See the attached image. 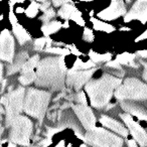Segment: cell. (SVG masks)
I'll use <instances>...</instances> for the list:
<instances>
[{"instance_id": "obj_40", "label": "cell", "mask_w": 147, "mask_h": 147, "mask_svg": "<svg viewBox=\"0 0 147 147\" xmlns=\"http://www.w3.org/2000/svg\"><path fill=\"white\" fill-rule=\"evenodd\" d=\"M138 55H140L141 57H147V51H138Z\"/></svg>"}, {"instance_id": "obj_3", "label": "cell", "mask_w": 147, "mask_h": 147, "mask_svg": "<svg viewBox=\"0 0 147 147\" xmlns=\"http://www.w3.org/2000/svg\"><path fill=\"white\" fill-rule=\"evenodd\" d=\"M51 100V93L43 90L30 88L24 97L23 110L27 115L42 120Z\"/></svg>"}, {"instance_id": "obj_35", "label": "cell", "mask_w": 147, "mask_h": 147, "mask_svg": "<svg viewBox=\"0 0 147 147\" xmlns=\"http://www.w3.org/2000/svg\"><path fill=\"white\" fill-rule=\"evenodd\" d=\"M49 5H51V2H43L42 4H40V7H39V8H40L41 10L45 11L49 8Z\"/></svg>"}, {"instance_id": "obj_27", "label": "cell", "mask_w": 147, "mask_h": 147, "mask_svg": "<svg viewBox=\"0 0 147 147\" xmlns=\"http://www.w3.org/2000/svg\"><path fill=\"white\" fill-rule=\"evenodd\" d=\"M45 51L51 53H55V55H65L69 53V49H61V47H47V49H45Z\"/></svg>"}, {"instance_id": "obj_25", "label": "cell", "mask_w": 147, "mask_h": 147, "mask_svg": "<svg viewBox=\"0 0 147 147\" xmlns=\"http://www.w3.org/2000/svg\"><path fill=\"white\" fill-rule=\"evenodd\" d=\"M51 40L49 38V37H43V38H38L34 41V49L36 51H41L45 47H51Z\"/></svg>"}, {"instance_id": "obj_6", "label": "cell", "mask_w": 147, "mask_h": 147, "mask_svg": "<svg viewBox=\"0 0 147 147\" xmlns=\"http://www.w3.org/2000/svg\"><path fill=\"white\" fill-rule=\"evenodd\" d=\"M24 88L18 87L13 91H10L8 94L4 95L1 98L0 104L5 106V112H6V124L9 127L10 123L15 117L19 116L21 111L23 110V103H24Z\"/></svg>"}, {"instance_id": "obj_38", "label": "cell", "mask_w": 147, "mask_h": 147, "mask_svg": "<svg viewBox=\"0 0 147 147\" xmlns=\"http://www.w3.org/2000/svg\"><path fill=\"white\" fill-rule=\"evenodd\" d=\"M144 38H147V30H145V32H144V33H142V34H141L140 36L137 37L136 40H137V41H139V40H141V39H144Z\"/></svg>"}, {"instance_id": "obj_32", "label": "cell", "mask_w": 147, "mask_h": 147, "mask_svg": "<svg viewBox=\"0 0 147 147\" xmlns=\"http://www.w3.org/2000/svg\"><path fill=\"white\" fill-rule=\"evenodd\" d=\"M106 65H107L108 67H113V69H118V71H122V69H121V65H119V63H117L116 61H108V63H106Z\"/></svg>"}, {"instance_id": "obj_46", "label": "cell", "mask_w": 147, "mask_h": 147, "mask_svg": "<svg viewBox=\"0 0 147 147\" xmlns=\"http://www.w3.org/2000/svg\"><path fill=\"white\" fill-rule=\"evenodd\" d=\"M121 30H129V28H127V27H122Z\"/></svg>"}, {"instance_id": "obj_41", "label": "cell", "mask_w": 147, "mask_h": 147, "mask_svg": "<svg viewBox=\"0 0 147 147\" xmlns=\"http://www.w3.org/2000/svg\"><path fill=\"white\" fill-rule=\"evenodd\" d=\"M67 2V1H53V5H55V6H61V5H63L65 3Z\"/></svg>"}, {"instance_id": "obj_18", "label": "cell", "mask_w": 147, "mask_h": 147, "mask_svg": "<svg viewBox=\"0 0 147 147\" xmlns=\"http://www.w3.org/2000/svg\"><path fill=\"white\" fill-rule=\"evenodd\" d=\"M12 28H13V33H14V35L16 36L17 40H18L20 45H23L25 42L30 40V35L28 34V32H27L20 24H18L17 22L13 23Z\"/></svg>"}, {"instance_id": "obj_23", "label": "cell", "mask_w": 147, "mask_h": 147, "mask_svg": "<svg viewBox=\"0 0 147 147\" xmlns=\"http://www.w3.org/2000/svg\"><path fill=\"white\" fill-rule=\"evenodd\" d=\"M89 55H90L91 59H92V61L94 63H102V61H110L111 59H112V55H110V53H105V55H99V53H95V51H91L90 53H89Z\"/></svg>"}, {"instance_id": "obj_21", "label": "cell", "mask_w": 147, "mask_h": 147, "mask_svg": "<svg viewBox=\"0 0 147 147\" xmlns=\"http://www.w3.org/2000/svg\"><path fill=\"white\" fill-rule=\"evenodd\" d=\"M61 26H63V24H61L59 21H53V22H49L43 25V26L41 27V30H42L43 34L47 37L49 34H51V33L57 32Z\"/></svg>"}, {"instance_id": "obj_15", "label": "cell", "mask_w": 147, "mask_h": 147, "mask_svg": "<svg viewBox=\"0 0 147 147\" xmlns=\"http://www.w3.org/2000/svg\"><path fill=\"white\" fill-rule=\"evenodd\" d=\"M100 122L102 125H104L105 127L111 129L112 131L116 132L117 134L121 135L123 137H127L128 136V130L124 127V125L121 124L120 122L116 121L115 119L111 118L109 116H106V115H102L100 118Z\"/></svg>"}, {"instance_id": "obj_17", "label": "cell", "mask_w": 147, "mask_h": 147, "mask_svg": "<svg viewBox=\"0 0 147 147\" xmlns=\"http://www.w3.org/2000/svg\"><path fill=\"white\" fill-rule=\"evenodd\" d=\"M27 59H28V53H27V51H20L15 57V59H13L12 63H10V65L7 67V75H13V74L21 71V69L23 67L24 63L27 61Z\"/></svg>"}, {"instance_id": "obj_20", "label": "cell", "mask_w": 147, "mask_h": 147, "mask_svg": "<svg viewBox=\"0 0 147 147\" xmlns=\"http://www.w3.org/2000/svg\"><path fill=\"white\" fill-rule=\"evenodd\" d=\"M91 21L93 22V25H94V28L96 30H101V31H105V32L111 33L115 30V27L112 26L111 24H108V23L104 22V21H100L96 18H91Z\"/></svg>"}, {"instance_id": "obj_4", "label": "cell", "mask_w": 147, "mask_h": 147, "mask_svg": "<svg viewBox=\"0 0 147 147\" xmlns=\"http://www.w3.org/2000/svg\"><path fill=\"white\" fill-rule=\"evenodd\" d=\"M115 97L118 100H147V85L135 78H128L117 88Z\"/></svg>"}, {"instance_id": "obj_24", "label": "cell", "mask_w": 147, "mask_h": 147, "mask_svg": "<svg viewBox=\"0 0 147 147\" xmlns=\"http://www.w3.org/2000/svg\"><path fill=\"white\" fill-rule=\"evenodd\" d=\"M96 67L94 63L92 61H88V63H83L81 59H77L75 65H74L73 69L71 71H86V69H94Z\"/></svg>"}, {"instance_id": "obj_45", "label": "cell", "mask_w": 147, "mask_h": 147, "mask_svg": "<svg viewBox=\"0 0 147 147\" xmlns=\"http://www.w3.org/2000/svg\"><path fill=\"white\" fill-rule=\"evenodd\" d=\"M7 147H16V145L13 144V143H9V144L7 145Z\"/></svg>"}, {"instance_id": "obj_22", "label": "cell", "mask_w": 147, "mask_h": 147, "mask_svg": "<svg viewBox=\"0 0 147 147\" xmlns=\"http://www.w3.org/2000/svg\"><path fill=\"white\" fill-rule=\"evenodd\" d=\"M134 59H135L134 55L124 53H122V55H119L115 61H116L119 65H130V67H136L135 63H133Z\"/></svg>"}, {"instance_id": "obj_10", "label": "cell", "mask_w": 147, "mask_h": 147, "mask_svg": "<svg viewBox=\"0 0 147 147\" xmlns=\"http://www.w3.org/2000/svg\"><path fill=\"white\" fill-rule=\"evenodd\" d=\"M121 119L124 121V123L127 125L129 131L134 137L135 141L138 144H140L141 147H146L147 146V133L140 125L137 122H135L132 119V117L129 114H121Z\"/></svg>"}, {"instance_id": "obj_36", "label": "cell", "mask_w": 147, "mask_h": 147, "mask_svg": "<svg viewBox=\"0 0 147 147\" xmlns=\"http://www.w3.org/2000/svg\"><path fill=\"white\" fill-rule=\"evenodd\" d=\"M128 147H138L137 146V143L135 140H132V139H130V140H128Z\"/></svg>"}, {"instance_id": "obj_43", "label": "cell", "mask_w": 147, "mask_h": 147, "mask_svg": "<svg viewBox=\"0 0 147 147\" xmlns=\"http://www.w3.org/2000/svg\"><path fill=\"white\" fill-rule=\"evenodd\" d=\"M65 140H61V141H59V143H57V145H55V147H65Z\"/></svg>"}, {"instance_id": "obj_8", "label": "cell", "mask_w": 147, "mask_h": 147, "mask_svg": "<svg viewBox=\"0 0 147 147\" xmlns=\"http://www.w3.org/2000/svg\"><path fill=\"white\" fill-rule=\"evenodd\" d=\"M96 71V67L86 71H69L65 78V84L69 89L79 91L93 76Z\"/></svg>"}, {"instance_id": "obj_39", "label": "cell", "mask_w": 147, "mask_h": 147, "mask_svg": "<svg viewBox=\"0 0 147 147\" xmlns=\"http://www.w3.org/2000/svg\"><path fill=\"white\" fill-rule=\"evenodd\" d=\"M143 79L146 81L147 83V63L144 65V71H143Z\"/></svg>"}, {"instance_id": "obj_13", "label": "cell", "mask_w": 147, "mask_h": 147, "mask_svg": "<svg viewBox=\"0 0 147 147\" xmlns=\"http://www.w3.org/2000/svg\"><path fill=\"white\" fill-rule=\"evenodd\" d=\"M131 20H140L144 24L147 21V0H140L132 5L130 10L125 14L124 21L129 22Z\"/></svg>"}, {"instance_id": "obj_11", "label": "cell", "mask_w": 147, "mask_h": 147, "mask_svg": "<svg viewBox=\"0 0 147 147\" xmlns=\"http://www.w3.org/2000/svg\"><path fill=\"white\" fill-rule=\"evenodd\" d=\"M73 109L75 114L81 121L82 125L84 126L85 129L87 130H92L95 128V124H96V118L93 113L92 109L87 105H73Z\"/></svg>"}, {"instance_id": "obj_49", "label": "cell", "mask_w": 147, "mask_h": 147, "mask_svg": "<svg viewBox=\"0 0 147 147\" xmlns=\"http://www.w3.org/2000/svg\"><path fill=\"white\" fill-rule=\"evenodd\" d=\"M35 147H38V146H35Z\"/></svg>"}, {"instance_id": "obj_28", "label": "cell", "mask_w": 147, "mask_h": 147, "mask_svg": "<svg viewBox=\"0 0 147 147\" xmlns=\"http://www.w3.org/2000/svg\"><path fill=\"white\" fill-rule=\"evenodd\" d=\"M55 10H53V8H49L47 10L45 11V13H43V15L40 17V19L43 21V22H49V20H51V18H53V16H55Z\"/></svg>"}, {"instance_id": "obj_14", "label": "cell", "mask_w": 147, "mask_h": 147, "mask_svg": "<svg viewBox=\"0 0 147 147\" xmlns=\"http://www.w3.org/2000/svg\"><path fill=\"white\" fill-rule=\"evenodd\" d=\"M125 12H126V5L124 1L118 0V1H112L110 6L98 13V16L103 20L110 21L118 18L121 15H124Z\"/></svg>"}, {"instance_id": "obj_50", "label": "cell", "mask_w": 147, "mask_h": 147, "mask_svg": "<svg viewBox=\"0 0 147 147\" xmlns=\"http://www.w3.org/2000/svg\"><path fill=\"white\" fill-rule=\"evenodd\" d=\"M0 147H1V145H0Z\"/></svg>"}, {"instance_id": "obj_2", "label": "cell", "mask_w": 147, "mask_h": 147, "mask_svg": "<svg viewBox=\"0 0 147 147\" xmlns=\"http://www.w3.org/2000/svg\"><path fill=\"white\" fill-rule=\"evenodd\" d=\"M122 81L114 76L104 74L98 80L87 83L86 92L90 97L91 104L95 108H103L110 102L114 90H116Z\"/></svg>"}, {"instance_id": "obj_33", "label": "cell", "mask_w": 147, "mask_h": 147, "mask_svg": "<svg viewBox=\"0 0 147 147\" xmlns=\"http://www.w3.org/2000/svg\"><path fill=\"white\" fill-rule=\"evenodd\" d=\"M51 139H47V138H45V139H43L42 141H40L39 142V146H41V147H47L49 145H51ZM38 146V147H39Z\"/></svg>"}, {"instance_id": "obj_31", "label": "cell", "mask_w": 147, "mask_h": 147, "mask_svg": "<svg viewBox=\"0 0 147 147\" xmlns=\"http://www.w3.org/2000/svg\"><path fill=\"white\" fill-rule=\"evenodd\" d=\"M84 39L86 41H89V42L93 41V39H94V35H93V32H92V30H91V29L85 28V30H84Z\"/></svg>"}, {"instance_id": "obj_12", "label": "cell", "mask_w": 147, "mask_h": 147, "mask_svg": "<svg viewBox=\"0 0 147 147\" xmlns=\"http://www.w3.org/2000/svg\"><path fill=\"white\" fill-rule=\"evenodd\" d=\"M39 63V55H35L32 57L27 59V61L24 63L23 67L21 69V75L19 77V82L23 86L31 84L35 81V71L34 69H36L37 63Z\"/></svg>"}, {"instance_id": "obj_29", "label": "cell", "mask_w": 147, "mask_h": 147, "mask_svg": "<svg viewBox=\"0 0 147 147\" xmlns=\"http://www.w3.org/2000/svg\"><path fill=\"white\" fill-rule=\"evenodd\" d=\"M71 19H73L74 21H76L78 24H80V25H84L85 24V21L83 20V17H82V14H81V12L79 10H76L75 12L71 14Z\"/></svg>"}, {"instance_id": "obj_26", "label": "cell", "mask_w": 147, "mask_h": 147, "mask_svg": "<svg viewBox=\"0 0 147 147\" xmlns=\"http://www.w3.org/2000/svg\"><path fill=\"white\" fill-rule=\"evenodd\" d=\"M40 7V4H38V3L36 2H31L30 6L28 7V8L26 9V15L28 17H34L35 15H36L37 11H38V8Z\"/></svg>"}, {"instance_id": "obj_47", "label": "cell", "mask_w": 147, "mask_h": 147, "mask_svg": "<svg viewBox=\"0 0 147 147\" xmlns=\"http://www.w3.org/2000/svg\"><path fill=\"white\" fill-rule=\"evenodd\" d=\"M80 147H87V145H85V144H83V145H81Z\"/></svg>"}, {"instance_id": "obj_19", "label": "cell", "mask_w": 147, "mask_h": 147, "mask_svg": "<svg viewBox=\"0 0 147 147\" xmlns=\"http://www.w3.org/2000/svg\"><path fill=\"white\" fill-rule=\"evenodd\" d=\"M76 7L74 6L73 3L69 2V1H67L63 5H61V8L59 10V15L63 19H69L75 11H76Z\"/></svg>"}, {"instance_id": "obj_16", "label": "cell", "mask_w": 147, "mask_h": 147, "mask_svg": "<svg viewBox=\"0 0 147 147\" xmlns=\"http://www.w3.org/2000/svg\"><path fill=\"white\" fill-rule=\"evenodd\" d=\"M121 108L127 113H130V114L136 116L138 119L141 120L147 121V111L145 108H143L142 106L136 104V103L133 102H124L121 103Z\"/></svg>"}, {"instance_id": "obj_42", "label": "cell", "mask_w": 147, "mask_h": 147, "mask_svg": "<svg viewBox=\"0 0 147 147\" xmlns=\"http://www.w3.org/2000/svg\"><path fill=\"white\" fill-rule=\"evenodd\" d=\"M2 77H3V65L2 63H0V82L2 81Z\"/></svg>"}, {"instance_id": "obj_34", "label": "cell", "mask_w": 147, "mask_h": 147, "mask_svg": "<svg viewBox=\"0 0 147 147\" xmlns=\"http://www.w3.org/2000/svg\"><path fill=\"white\" fill-rule=\"evenodd\" d=\"M67 49H71V53H74V55H76L77 57H79V55H81V53L80 51H78V49H77L76 47H74V45H69V47H67Z\"/></svg>"}, {"instance_id": "obj_30", "label": "cell", "mask_w": 147, "mask_h": 147, "mask_svg": "<svg viewBox=\"0 0 147 147\" xmlns=\"http://www.w3.org/2000/svg\"><path fill=\"white\" fill-rule=\"evenodd\" d=\"M75 100L80 105H87V99H86V96H85L84 92H80L78 95H76Z\"/></svg>"}, {"instance_id": "obj_9", "label": "cell", "mask_w": 147, "mask_h": 147, "mask_svg": "<svg viewBox=\"0 0 147 147\" xmlns=\"http://www.w3.org/2000/svg\"><path fill=\"white\" fill-rule=\"evenodd\" d=\"M14 39L8 30H3L0 34V59L12 63L14 59Z\"/></svg>"}, {"instance_id": "obj_1", "label": "cell", "mask_w": 147, "mask_h": 147, "mask_svg": "<svg viewBox=\"0 0 147 147\" xmlns=\"http://www.w3.org/2000/svg\"><path fill=\"white\" fill-rule=\"evenodd\" d=\"M65 65L63 57H49L41 59L35 69V85L51 91L65 89Z\"/></svg>"}, {"instance_id": "obj_44", "label": "cell", "mask_w": 147, "mask_h": 147, "mask_svg": "<svg viewBox=\"0 0 147 147\" xmlns=\"http://www.w3.org/2000/svg\"><path fill=\"white\" fill-rule=\"evenodd\" d=\"M3 130H4V129H3L2 127H0V139H1V137H2V134H3Z\"/></svg>"}, {"instance_id": "obj_48", "label": "cell", "mask_w": 147, "mask_h": 147, "mask_svg": "<svg viewBox=\"0 0 147 147\" xmlns=\"http://www.w3.org/2000/svg\"><path fill=\"white\" fill-rule=\"evenodd\" d=\"M67 147H71V144H69V145H67Z\"/></svg>"}, {"instance_id": "obj_37", "label": "cell", "mask_w": 147, "mask_h": 147, "mask_svg": "<svg viewBox=\"0 0 147 147\" xmlns=\"http://www.w3.org/2000/svg\"><path fill=\"white\" fill-rule=\"evenodd\" d=\"M4 113H5L4 108H3L2 105L0 104V121H1L3 119V115H4Z\"/></svg>"}, {"instance_id": "obj_7", "label": "cell", "mask_w": 147, "mask_h": 147, "mask_svg": "<svg viewBox=\"0 0 147 147\" xmlns=\"http://www.w3.org/2000/svg\"><path fill=\"white\" fill-rule=\"evenodd\" d=\"M10 133L9 139L13 144L27 146L29 144L31 133H32V122L25 116L15 117L9 125Z\"/></svg>"}, {"instance_id": "obj_5", "label": "cell", "mask_w": 147, "mask_h": 147, "mask_svg": "<svg viewBox=\"0 0 147 147\" xmlns=\"http://www.w3.org/2000/svg\"><path fill=\"white\" fill-rule=\"evenodd\" d=\"M83 140L93 147H122L123 139L103 128H93L83 136Z\"/></svg>"}]
</instances>
